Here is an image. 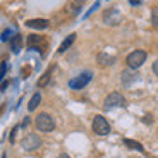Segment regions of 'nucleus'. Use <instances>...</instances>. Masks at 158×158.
Masks as SVG:
<instances>
[{"label": "nucleus", "instance_id": "dca6fc26", "mask_svg": "<svg viewBox=\"0 0 158 158\" xmlns=\"http://www.w3.org/2000/svg\"><path fill=\"white\" fill-rule=\"evenodd\" d=\"M124 77H122V81H124V84H129L131 81H134V79H138V74H134V72H124Z\"/></svg>", "mask_w": 158, "mask_h": 158}, {"label": "nucleus", "instance_id": "f03ea898", "mask_svg": "<svg viewBox=\"0 0 158 158\" xmlns=\"http://www.w3.org/2000/svg\"><path fill=\"white\" fill-rule=\"evenodd\" d=\"M144 60H146V52L144 50H134L127 55L126 64L129 65V69H139L143 64H144Z\"/></svg>", "mask_w": 158, "mask_h": 158}, {"label": "nucleus", "instance_id": "393cba45", "mask_svg": "<svg viewBox=\"0 0 158 158\" xmlns=\"http://www.w3.org/2000/svg\"><path fill=\"white\" fill-rule=\"evenodd\" d=\"M9 86V83L7 81H5V83H2V86H0V91H5V88Z\"/></svg>", "mask_w": 158, "mask_h": 158}, {"label": "nucleus", "instance_id": "412c9836", "mask_svg": "<svg viewBox=\"0 0 158 158\" xmlns=\"http://www.w3.org/2000/svg\"><path fill=\"white\" fill-rule=\"evenodd\" d=\"M98 7H100V2H95V5H93V7H91L89 10L86 12V16H84V17H89L91 14H93V12H95V10H96V9H98Z\"/></svg>", "mask_w": 158, "mask_h": 158}, {"label": "nucleus", "instance_id": "a878e982", "mask_svg": "<svg viewBox=\"0 0 158 158\" xmlns=\"http://www.w3.org/2000/svg\"><path fill=\"white\" fill-rule=\"evenodd\" d=\"M29 124V118H24V122H23V127H26Z\"/></svg>", "mask_w": 158, "mask_h": 158}, {"label": "nucleus", "instance_id": "1a4fd4ad", "mask_svg": "<svg viewBox=\"0 0 158 158\" xmlns=\"http://www.w3.org/2000/svg\"><path fill=\"white\" fill-rule=\"evenodd\" d=\"M74 41H76V33H72V35H69L67 38L64 40L62 43H60V47H59V53H64V52L67 50V48L71 47L72 43H74Z\"/></svg>", "mask_w": 158, "mask_h": 158}, {"label": "nucleus", "instance_id": "7ed1b4c3", "mask_svg": "<svg viewBox=\"0 0 158 158\" xmlns=\"http://www.w3.org/2000/svg\"><path fill=\"white\" fill-rule=\"evenodd\" d=\"M103 107H105V110H112V108H117V107H126V98L120 93H110L105 98V102H103Z\"/></svg>", "mask_w": 158, "mask_h": 158}, {"label": "nucleus", "instance_id": "39448f33", "mask_svg": "<svg viewBox=\"0 0 158 158\" xmlns=\"http://www.w3.org/2000/svg\"><path fill=\"white\" fill-rule=\"evenodd\" d=\"M93 131H95L98 136H107L110 132V124L107 122V118L102 117V115H96L93 118Z\"/></svg>", "mask_w": 158, "mask_h": 158}, {"label": "nucleus", "instance_id": "4468645a", "mask_svg": "<svg viewBox=\"0 0 158 158\" xmlns=\"http://www.w3.org/2000/svg\"><path fill=\"white\" fill-rule=\"evenodd\" d=\"M53 69H55V67H53V65H52V67L48 69V71L45 72L43 76H41V77H40V81H38V86H40V88L47 86V84L50 83V77H52V72H53Z\"/></svg>", "mask_w": 158, "mask_h": 158}, {"label": "nucleus", "instance_id": "20e7f679", "mask_svg": "<svg viewBox=\"0 0 158 158\" xmlns=\"http://www.w3.org/2000/svg\"><path fill=\"white\" fill-rule=\"evenodd\" d=\"M91 77H93V74H91L89 71L81 72L79 76H76L74 79H71V81H69V88H71V89H83V88L91 81Z\"/></svg>", "mask_w": 158, "mask_h": 158}, {"label": "nucleus", "instance_id": "f3484780", "mask_svg": "<svg viewBox=\"0 0 158 158\" xmlns=\"http://www.w3.org/2000/svg\"><path fill=\"white\" fill-rule=\"evenodd\" d=\"M151 24H153L155 28H158V7H155L151 10Z\"/></svg>", "mask_w": 158, "mask_h": 158}, {"label": "nucleus", "instance_id": "9b49d317", "mask_svg": "<svg viewBox=\"0 0 158 158\" xmlns=\"http://www.w3.org/2000/svg\"><path fill=\"white\" fill-rule=\"evenodd\" d=\"M21 45H23V38H21V35H14V36H12V43H10L12 53H19V52H21Z\"/></svg>", "mask_w": 158, "mask_h": 158}, {"label": "nucleus", "instance_id": "ddd939ff", "mask_svg": "<svg viewBox=\"0 0 158 158\" xmlns=\"http://www.w3.org/2000/svg\"><path fill=\"white\" fill-rule=\"evenodd\" d=\"M40 102H41V95H40V93H35V95L31 96V100H29V103H28V110L29 112L36 110L38 105H40Z\"/></svg>", "mask_w": 158, "mask_h": 158}, {"label": "nucleus", "instance_id": "4be33fe9", "mask_svg": "<svg viewBox=\"0 0 158 158\" xmlns=\"http://www.w3.org/2000/svg\"><path fill=\"white\" fill-rule=\"evenodd\" d=\"M17 131H19V126H17V127H14V129H12L10 136H9V141H10V143H14V141H16V132H17Z\"/></svg>", "mask_w": 158, "mask_h": 158}, {"label": "nucleus", "instance_id": "aec40b11", "mask_svg": "<svg viewBox=\"0 0 158 158\" xmlns=\"http://www.w3.org/2000/svg\"><path fill=\"white\" fill-rule=\"evenodd\" d=\"M5 72H7V62H2V65H0V81L5 77Z\"/></svg>", "mask_w": 158, "mask_h": 158}, {"label": "nucleus", "instance_id": "6e6552de", "mask_svg": "<svg viewBox=\"0 0 158 158\" xmlns=\"http://www.w3.org/2000/svg\"><path fill=\"white\" fill-rule=\"evenodd\" d=\"M26 26L31 29H45V28H48V21L47 19H29V21H26Z\"/></svg>", "mask_w": 158, "mask_h": 158}, {"label": "nucleus", "instance_id": "f8f14e48", "mask_svg": "<svg viewBox=\"0 0 158 158\" xmlns=\"http://www.w3.org/2000/svg\"><path fill=\"white\" fill-rule=\"evenodd\" d=\"M43 40H41V36H38V35H31L28 38V47L29 48H35V50H41L40 48V43H41Z\"/></svg>", "mask_w": 158, "mask_h": 158}, {"label": "nucleus", "instance_id": "423d86ee", "mask_svg": "<svg viewBox=\"0 0 158 158\" xmlns=\"http://www.w3.org/2000/svg\"><path fill=\"white\" fill-rule=\"evenodd\" d=\"M41 146V138L38 134H28L26 138L23 139V148L28 151H33V150H38Z\"/></svg>", "mask_w": 158, "mask_h": 158}, {"label": "nucleus", "instance_id": "9d476101", "mask_svg": "<svg viewBox=\"0 0 158 158\" xmlns=\"http://www.w3.org/2000/svg\"><path fill=\"white\" fill-rule=\"evenodd\" d=\"M96 60H98V64L100 65H112V64L115 62V57H112V55H107V53H98V57H96Z\"/></svg>", "mask_w": 158, "mask_h": 158}, {"label": "nucleus", "instance_id": "b1692460", "mask_svg": "<svg viewBox=\"0 0 158 158\" xmlns=\"http://www.w3.org/2000/svg\"><path fill=\"white\" fill-rule=\"evenodd\" d=\"M141 2H143V0H129V4H131V5H139Z\"/></svg>", "mask_w": 158, "mask_h": 158}, {"label": "nucleus", "instance_id": "bb28decb", "mask_svg": "<svg viewBox=\"0 0 158 158\" xmlns=\"http://www.w3.org/2000/svg\"><path fill=\"white\" fill-rule=\"evenodd\" d=\"M59 158H69V156H67V155H65V153H62V155H60Z\"/></svg>", "mask_w": 158, "mask_h": 158}, {"label": "nucleus", "instance_id": "a211bd4d", "mask_svg": "<svg viewBox=\"0 0 158 158\" xmlns=\"http://www.w3.org/2000/svg\"><path fill=\"white\" fill-rule=\"evenodd\" d=\"M83 4H84V0H76L74 4H72V9H71V10L74 12V14H77V12L81 10V5H83Z\"/></svg>", "mask_w": 158, "mask_h": 158}, {"label": "nucleus", "instance_id": "f257e3e1", "mask_svg": "<svg viewBox=\"0 0 158 158\" xmlns=\"http://www.w3.org/2000/svg\"><path fill=\"white\" fill-rule=\"evenodd\" d=\"M35 126L38 131L41 132H52V131L55 129V120L52 118V115L48 114H40L35 120Z\"/></svg>", "mask_w": 158, "mask_h": 158}, {"label": "nucleus", "instance_id": "5701e85b", "mask_svg": "<svg viewBox=\"0 0 158 158\" xmlns=\"http://www.w3.org/2000/svg\"><path fill=\"white\" fill-rule=\"evenodd\" d=\"M153 72H155V74L158 76V59H156V60H155V62H153Z\"/></svg>", "mask_w": 158, "mask_h": 158}, {"label": "nucleus", "instance_id": "6ab92c4d", "mask_svg": "<svg viewBox=\"0 0 158 158\" xmlns=\"http://www.w3.org/2000/svg\"><path fill=\"white\" fill-rule=\"evenodd\" d=\"M10 38H12V31H10V29H5V31L2 33V36H0V40H2V41H9Z\"/></svg>", "mask_w": 158, "mask_h": 158}, {"label": "nucleus", "instance_id": "0eeeda50", "mask_svg": "<svg viewBox=\"0 0 158 158\" xmlns=\"http://www.w3.org/2000/svg\"><path fill=\"white\" fill-rule=\"evenodd\" d=\"M103 21H105V24L115 26V24H120L122 16H120V12L115 10V9H108V10L103 12Z\"/></svg>", "mask_w": 158, "mask_h": 158}, {"label": "nucleus", "instance_id": "2eb2a0df", "mask_svg": "<svg viewBox=\"0 0 158 158\" xmlns=\"http://www.w3.org/2000/svg\"><path fill=\"white\" fill-rule=\"evenodd\" d=\"M124 144H126L127 148H131V150L144 151V148H143V144H139L138 141H134V139H124Z\"/></svg>", "mask_w": 158, "mask_h": 158}]
</instances>
